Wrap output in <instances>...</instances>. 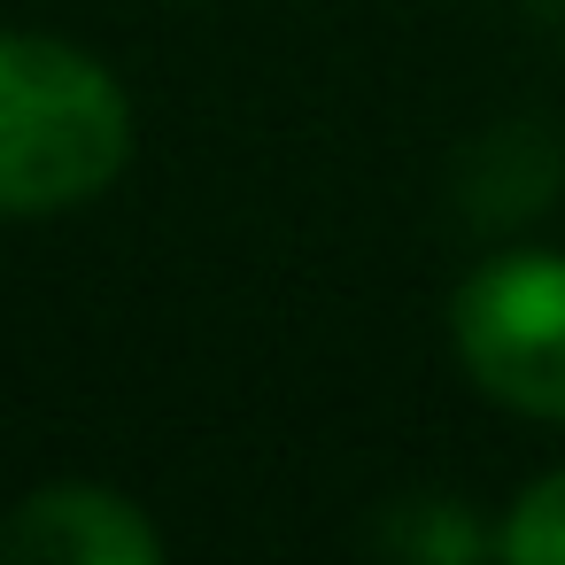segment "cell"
I'll use <instances>...</instances> for the list:
<instances>
[{"label":"cell","mask_w":565,"mask_h":565,"mask_svg":"<svg viewBox=\"0 0 565 565\" xmlns=\"http://www.w3.org/2000/svg\"><path fill=\"white\" fill-rule=\"evenodd\" d=\"M132 156L125 86L71 40L0 32V217H63Z\"/></svg>","instance_id":"obj_1"},{"label":"cell","mask_w":565,"mask_h":565,"mask_svg":"<svg viewBox=\"0 0 565 565\" xmlns=\"http://www.w3.org/2000/svg\"><path fill=\"white\" fill-rule=\"evenodd\" d=\"M457 364L480 395L519 418L565 426V256L557 248H503L465 271L449 302Z\"/></svg>","instance_id":"obj_2"},{"label":"cell","mask_w":565,"mask_h":565,"mask_svg":"<svg viewBox=\"0 0 565 565\" xmlns=\"http://www.w3.org/2000/svg\"><path fill=\"white\" fill-rule=\"evenodd\" d=\"M0 557L9 565H156L163 534L132 495L94 480H55L0 519Z\"/></svg>","instance_id":"obj_3"},{"label":"cell","mask_w":565,"mask_h":565,"mask_svg":"<svg viewBox=\"0 0 565 565\" xmlns=\"http://www.w3.org/2000/svg\"><path fill=\"white\" fill-rule=\"evenodd\" d=\"M387 550L426 557V565H465V557L495 550V534H480V526L465 519V503H457V495H418V503H403V511H395Z\"/></svg>","instance_id":"obj_4"},{"label":"cell","mask_w":565,"mask_h":565,"mask_svg":"<svg viewBox=\"0 0 565 565\" xmlns=\"http://www.w3.org/2000/svg\"><path fill=\"white\" fill-rule=\"evenodd\" d=\"M495 550L511 565H565V472H542L534 488H519V503L495 526Z\"/></svg>","instance_id":"obj_5"}]
</instances>
